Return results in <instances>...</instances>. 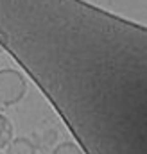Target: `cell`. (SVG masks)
Instances as JSON below:
<instances>
[{
	"mask_svg": "<svg viewBox=\"0 0 147 154\" xmlns=\"http://www.w3.org/2000/svg\"><path fill=\"white\" fill-rule=\"evenodd\" d=\"M13 140V124L7 116L0 113V151L5 149V145Z\"/></svg>",
	"mask_w": 147,
	"mask_h": 154,
	"instance_id": "obj_3",
	"label": "cell"
},
{
	"mask_svg": "<svg viewBox=\"0 0 147 154\" xmlns=\"http://www.w3.org/2000/svg\"><path fill=\"white\" fill-rule=\"evenodd\" d=\"M5 41H7V38H5V34L0 31V52L4 50V47H5Z\"/></svg>",
	"mask_w": 147,
	"mask_h": 154,
	"instance_id": "obj_5",
	"label": "cell"
},
{
	"mask_svg": "<svg viewBox=\"0 0 147 154\" xmlns=\"http://www.w3.org/2000/svg\"><path fill=\"white\" fill-rule=\"evenodd\" d=\"M27 91V82L18 70L2 68L0 70V106L7 108L23 99Z\"/></svg>",
	"mask_w": 147,
	"mask_h": 154,
	"instance_id": "obj_1",
	"label": "cell"
},
{
	"mask_svg": "<svg viewBox=\"0 0 147 154\" xmlns=\"http://www.w3.org/2000/svg\"><path fill=\"white\" fill-rule=\"evenodd\" d=\"M7 154H36V145L33 143V140L20 136V138H13L7 145Z\"/></svg>",
	"mask_w": 147,
	"mask_h": 154,
	"instance_id": "obj_2",
	"label": "cell"
},
{
	"mask_svg": "<svg viewBox=\"0 0 147 154\" xmlns=\"http://www.w3.org/2000/svg\"><path fill=\"white\" fill-rule=\"evenodd\" d=\"M52 154H84V152L79 149L77 143H74V142H63V143H59L54 149Z\"/></svg>",
	"mask_w": 147,
	"mask_h": 154,
	"instance_id": "obj_4",
	"label": "cell"
}]
</instances>
